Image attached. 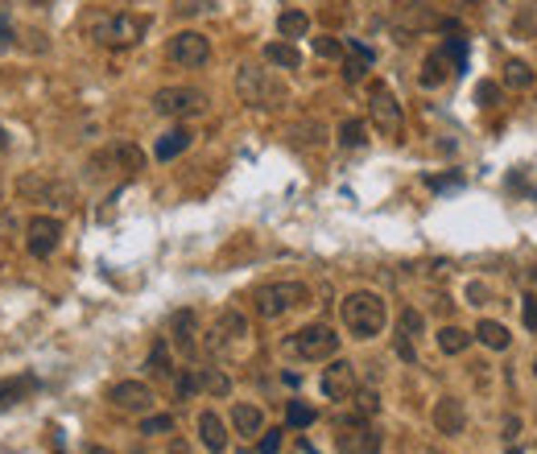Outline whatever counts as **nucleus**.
I'll list each match as a JSON object with an SVG mask.
<instances>
[{
    "label": "nucleus",
    "mask_w": 537,
    "mask_h": 454,
    "mask_svg": "<svg viewBox=\"0 0 537 454\" xmlns=\"http://www.w3.org/2000/svg\"><path fill=\"white\" fill-rule=\"evenodd\" d=\"M475 338H480L483 348H492V351H509L512 348L509 327H501V322H492V318H483L480 327H475Z\"/></svg>",
    "instance_id": "23"
},
{
    "label": "nucleus",
    "mask_w": 537,
    "mask_h": 454,
    "mask_svg": "<svg viewBox=\"0 0 537 454\" xmlns=\"http://www.w3.org/2000/svg\"><path fill=\"white\" fill-rule=\"evenodd\" d=\"M281 450V429H265L260 434V450L257 454H278Z\"/></svg>",
    "instance_id": "38"
},
{
    "label": "nucleus",
    "mask_w": 537,
    "mask_h": 454,
    "mask_svg": "<svg viewBox=\"0 0 537 454\" xmlns=\"http://www.w3.org/2000/svg\"><path fill=\"white\" fill-rule=\"evenodd\" d=\"M248 338V322H244L240 310H224L219 318H215L211 335H207V351L211 356H228V348L232 343H244Z\"/></svg>",
    "instance_id": "11"
},
{
    "label": "nucleus",
    "mask_w": 537,
    "mask_h": 454,
    "mask_svg": "<svg viewBox=\"0 0 537 454\" xmlns=\"http://www.w3.org/2000/svg\"><path fill=\"white\" fill-rule=\"evenodd\" d=\"M335 136H339L343 149H364V145H368V125H364V120H343Z\"/></svg>",
    "instance_id": "27"
},
{
    "label": "nucleus",
    "mask_w": 537,
    "mask_h": 454,
    "mask_svg": "<svg viewBox=\"0 0 537 454\" xmlns=\"http://www.w3.org/2000/svg\"><path fill=\"white\" fill-rule=\"evenodd\" d=\"M145 29H149V21L137 17V13H112V17H99L91 25V37L99 45H112V50H128L145 37Z\"/></svg>",
    "instance_id": "4"
},
{
    "label": "nucleus",
    "mask_w": 537,
    "mask_h": 454,
    "mask_svg": "<svg viewBox=\"0 0 537 454\" xmlns=\"http://www.w3.org/2000/svg\"><path fill=\"white\" fill-rule=\"evenodd\" d=\"M306 298H310V289H306L302 281H268V286H260L257 294H252V310H257L260 318H281V314H289L294 306H302Z\"/></svg>",
    "instance_id": "3"
},
{
    "label": "nucleus",
    "mask_w": 537,
    "mask_h": 454,
    "mask_svg": "<svg viewBox=\"0 0 537 454\" xmlns=\"http://www.w3.org/2000/svg\"><path fill=\"white\" fill-rule=\"evenodd\" d=\"M421 327H426V318H421V314L410 306V310H401V318H397V338H410V343H413V338L421 335Z\"/></svg>",
    "instance_id": "29"
},
{
    "label": "nucleus",
    "mask_w": 537,
    "mask_h": 454,
    "mask_svg": "<svg viewBox=\"0 0 537 454\" xmlns=\"http://www.w3.org/2000/svg\"><path fill=\"white\" fill-rule=\"evenodd\" d=\"M87 454H112V450H107V446H91Z\"/></svg>",
    "instance_id": "45"
},
{
    "label": "nucleus",
    "mask_w": 537,
    "mask_h": 454,
    "mask_svg": "<svg viewBox=\"0 0 537 454\" xmlns=\"http://www.w3.org/2000/svg\"><path fill=\"white\" fill-rule=\"evenodd\" d=\"M153 112L170 120H187V116H203L207 112V96L198 87H161L153 96Z\"/></svg>",
    "instance_id": "7"
},
{
    "label": "nucleus",
    "mask_w": 537,
    "mask_h": 454,
    "mask_svg": "<svg viewBox=\"0 0 537 454\" xmlns=\"http://www.w3.org/2000/svg\"><path fill=\"white\" fill-rule=\"evenodd\" d=\"M174 388H178V401H190V397H195V392L203 388V384H198V376L187 368V372L178 376V384H174Z\"/></svg>",
    "instance_id": "33"
},
{
    "label": "nucleus",
    "mask_w": 537,
    "mask_h": 454,
    "mask_svg": "<svg viewBox=\"0 0 537 454\" xmlns=\"http://www.w3.org/2000/svg\"><path fill=\"white\" fill-rule=\"evenodd\" d=\"M533 83H537V71L525 58H509V63H504V87L509 91H529Z\"/></svg>",
    "instance_id": "22"
},
{
    "label": "nucleus",
    "mask_w": 537,
    "mask_h": 454,
    "mask_svg": "<svg viewBox=\"0 0 537 454\" xmlns=\"http://www.w3.org/2000/svg\"><path fill=\"white\" fill-rule=\"evenodd\" d=\"M198 438H203V446L211 454H224L228 450V429H224V418L211 409L198 413Z\"/></svg>",
    "instance_id": "18"
},
{
    "label": "nucleus",
    "mask_w": 537,
    "mask_h": 454,
    "mask_svg": "<svg viewBox=\"0 0 537 454\" xmlns=\"http://www.w3.org/2000/svg\"><path fill=\"white\" fill-rule=\"evenodd\" d=\"M368 116H372V125H376V133L380 136H401L405 112H401L397 96L385 87V83H372V87H368Z\"/></svg>",
    "instance_id": "6"
},
{
    "label": "nucleus",
    "mask_w": 537,
    "mask_h": 454,
    "mask_svg": "<svg viewBox=\"0 0 537 454\" xmlns=\"http://www.w3.org/2000/svg\"><path fill=\"white\" fill-rule=\"evenodd\" d=\"M467 348H471V335H467L463 327H442L439 330V351L442 356H463Z\"/></svg>",
    "instance_id": "24"
},
{
    "label": "nucleus",
    "mask_w": 537,
    "mask_h": 454,
    "mask_svg": "<svg viewBox=\"0 0 537 454\" xmlns=\"http://www.w3.org/2000/svg\"><path fill=\"white\" fill-rule=\"evenodd\" d=\"M190 141H195V133H190L187 125H178V128H170V133L157 136V145H153V157H157V161H174V157H182V153L190 149Z\"/></svg>",
    "instance_id": "17"
},
{
    "label": "nucleus",
    "mask_w": 537,
    "mask_h": 454,
    "mask_svg": "<svg viewBox=\"0 0 537 454\" xmlns=\"http://www.w3.org/2000/svg\"><path fill=\"white\" fill-rule=\"evenodd\" d=\"M314 54L319 58H343V45L335 37H314Z\"/></svg>",
    "instance_id": "35"
},
{
    "label": "nucleus",
    "mask_w": 537,
    "mask_h": 454,
    "mask_svg": "<svg viewBox=\"0 0 537 454\" xmlns=\"http://www.w3.org/2000/svg\"><path fill=\"white\" fill-rule=\"evenodd\" d=\"M195 330H198L195 310H178V314H174V322H170V338H174V348H178L187 359L195 356Z\"/></svg>",
    "instance_id": "19"
},
{
    "label": "nucleus",
    "mask_w": 537,
    "mask_h": 454,
    "mask_svg": "<svg viewBox=\"0 0 537 454\" xmlns=\"http://www.w3.org/2000/svg\"><path fill=\"white\" fill-rule=\"evenodd\" d=\"M174 429V418L170 413H153V418L141 421V434H170Z\"/></svg>",
    "instance_id": "32"
},
{
    "label": "nucleus",
    "mask_w": 537,
    "mask_h": 454,
    "mask_svg": "<svg viewBox=\"0 0 537 454\" xmlns=\"http://www.w3.org/2000/svg\"><path fill=\"white\" fill-rule=\"evenodd\" d=\"M174 9H178L182 17H195V13H207V9H211V0H178Z\"/></svg>",
    "instance_id": "40"
},
{
    "label": "nucleus",
    "mask_w": 537,
    "mask_h": 454,
    "mask_svg": "<svg viewBox=\"0 0 537 454\" xmlns=\"http://www.w3.org/2000/svg\"><path fill=\"white\" fill-rule=\"evenodd\" d=\"M170 454H190V446L182 442V438H174V442H170Z\"/></svg>",
    "instance_id": "44"
},
{
    "label": "nucleus",
    "mask_w": 537,
    "mask_h": 454,
    "mask_svg": "<svg viewBox=\"0 0 537 454\" xmlns=\"http://www.w3.org/2000/svg\"><path fill=\"white\" fill-rule=\"evenodd\" d=\"M314 418H319V413L310 409V405H302V401H289V409H286V421L294 429H306V426H314Z\"/></svg>",
    "instance_id": "30"
},
{
    "label": "nucleus",
    "mask_w": 537,
    "mask_h": 454,
    "mask_svg": "<svg viewBox=\"0 0 537 454\" xmlns=\"http://www.w3.org/2000/svg\"><path fill=\"white\" fill-rule=\"evenodd\" d=\"M166 54H170V63L195 71V66L211 63V37L198 34V29H178V34L170 37V45H166Z\"/></svg>",
    "instance_id": "8"
},
{
    "label": "nucleus",
    "mask_w": 537,
    "mask_h": 454,
    "mask_svg": "<svg viewBox=\"0 0 537 454\" xmlns=\"http://www.w3.org/2000/svg\"><path fill=\"white\" fill-rule=\"evenodd\" d=\"M319 388L327 401H348L351 392H356V368H351L348 359H335L331 368H322Z\"/></svg>",
    "instance_id": "14"
},
{
    "label": "nucleus",
    "mask_w": 537,
    "mask_h": 454,
    "mask_svg": "<svg viewBox=\"0 0 537 454\" xmlns=\"http://www.w3.org/2000/svg\"><path fill=\"white\" fill-rule=\"evenodd\" d=\"M198 384H203V388L211 392V397H228V392H232V380H228V376L219 372V368H203Z\"/></svg>",
    "instance_id": "28"
},
{
    "label": "nucleus",
    "mask_w": 537,
    "mask_h": 454,
    "mask_svg": "<svg viewBox=\"0 0 537 454\" xmlns=\"http://www.w3.org/2000/svg\"><path fill=\"white\" fill-rule=\"evenodd\" d=\"M107 401L117 405L120 413H149L153 409V388L141 380H120L107 388Z\"/></svg>",
    "instance_id": "13"
},
{
    "label": "nucleus",
    "mask_w": 537,
    "mask_h": 454,
    "mask_svg": "<svg viewBox=\"0 0 537 454\" xmlns=\"http://www.w3.org/2000/svg\"><path fill=\"white\" fill-rule=\"evenodd\" d=\"M21 195L25 198H37V203H46V207H54V211H66V207L75 203V190L66 187V182H58V178H21Z\"/></svg>",
    "instance_id": "12"
},
{
    "label": "nucleus",
    "mask_w": 537,
    "mask_h": 454,
    "mask_svg": "<svg viewBox=\"0 0 537 454\" xmlns=\"http://www.w3.org/2000/svg\"><path fill=\"white\" fill-rule=\"evenodd\" d=\"M286 351H294L298 359H310V364H319V359H335V351H339V335H335L331 327H322V322H310V327L294 330V335L286 338Z\"/></svg>",
    "instance_id": "5"
},
{
    "label": "nucleus",
    "mask_w": 537,
    "mask_h": 454,
    "mask_svg": "<svg viewBox=\"0 0 537 454\" xmlns=\"http://www.w3.org/2000/svg\"><path fill=\"white\" fill-rule=\"evenodd\" d=\"M9 45H13V21L0 13V50H9Z\"/></svg>",
    "instance_id": "42"
},
{
    "label": "nucleus",
    "mask_w": 537,
    "mask_h": 454,
    "mask_svg": "<svg viewBox=\"0 0 537 454\" xmlns=\"http://www.w3.org/2000/svg\"><path fill=\"white\" fill-rule=\"evenodd\" d=\"M335 446H339V454H376L380 438L372 434L364 413H351V418H339V426H335Z\"/></svg>",
    "instance_id": "9"
},
{
    "label": "nucleus",
    "mask_w": 537,
    "mask_h": 454,
    "mask_svg": "<svg viewBox=\"0 0 537 454\" xmlns=\"http://www.w3.org/2000/svg\"><path fill=\"white\" fill-rule=\"evenodd\" d=\"M58 244H63V223H58V215H34L25 227V248L34 260H46L58 252Z\"/></svg>",
    "instance_id": "10"
},
{
    "label": "nucleus",
    "mask_w": 537,
    "mask_h": 454,
    "mask_svg": "<svg viewBox=\"0 0 537 454\" xmlns=\"http://www.w3.org/2000/svg\"><path fill=\"white\" fill-rule=\"evenodd\" d=\"M34 388V376H17V380H0V409L25 401V392Z\"/></svg>",
    "instance_id": "26"
},
{
    "label": "nucleus",
    "mask_w": 537,
    "mask_h": 454,
    "mask_svg": "<svg viewBox=\"0 0 537 454\" xmlns=\"http://www.w3.org/2000/svg\"><path fill=\"white\" fill-rule=\"evenodd\" d=\"M17 227H21L17 215H13V211H0V240H13V236H17Z\"/></svg>",
    "instance_id": "39"
},
{
    "label": "nucleus",
    "mask_w": 537,
    "mask_h": 454,
    "mask_svg": "<svg viewBox=\"0 0 537 454\" xmlns=\"http://www.w3.org/2000/svg\"><path fill=\"white\" fill-rule=\"evenodd\" d=\"M533 376H537V359H533Z\"/></svg>",
    "instance_id": "47"
},
{
    "label": "nucleus",
    "mask_w": 537,
    "mask_h": 454,
    "mask_svg": "<svg viewBox=\"0 0 537 454\" xmlns=\"http://www.w3.org/2000/svg\"><path fill=\"white\" fill-rule=\"evenodd\" d=\"M475 99H480V107H496L501 87H496V83H480V87H475Z\"/></svg>",
    "instance_id": "36"
},
{
    "label": "nucleus",
    "mask_w": 537,
    "mask_h": 454,
    "mask_svg": "<svg viewBox=\"0 0 537 454\" xmlns=\"http://www.w3.org/2000/svg\"><path fill=\"white\" fill-rule=\"evenodd\" d=\"M236 96H240L248 107L286 104V87L278 83V75L265 71V66H252V63H244L240 71H236Z\"/></svg>",
    "instance_id": "2"
},
{
    "label": "nucleus",
    "mask_w": 537,
    "mask_h": 454,
    "mask_svg": "<svg viewBox=\"0 0 537 454\" xmlns=\"http://www.w3.org/2000/svg\"><path fill=\"white\" fill-rule=\"evenodd\" d=\"M339 314H343V327L351 330L356 338H376L380 330H385V298L372 294V289H356V294H348L339 302Z\"/></svg>",
    "instance_id": "1"
},
{
    "label": "nucleus",
    "mask_w": 537,
    "mask_h": 454,
    "mask_svg": "<svg viewBox=\"0 0 537 454\" xmlns=\"http://www.w3.org/2000/svg\"><path fill=\"white\" fill-rule=\"evenodd\" d=\"M5 145H9V136H5V128H0V153H5Z\"/></svg>",
    "instance_id": "46"
},
{
    "label": "nucleus",
    "mask_w": 537,
    "mask_h": 454,
    "mask_svg": "<svg viewBox=\"0 0 537 454\" xmlns=\"http://www.w3.org/2000/svg\"><path fill=\"white\" fill-rule=\"evenodd\" d=\"M232 429L240 438H257L265 434V413L257 405H232Z\"/></svg>",
    "instance_id": "20"
},
{
    "label": "nucleus",
    "mask_w": 537,
    "mask_h": 454,
    "mask_svg": "<svg viewBox=\"0 0 537 454\" xmlns=\"http://www.w3.org/2000/svg\"><path fill=\"white\" fill-rule=\"evenodd\" d=\"M434 426H439V434H447V438L463 434V426H467L463 401H455V397H442V401L434 405Z\"/></svg>",
    "instance_id": "16"
},
{
    "label": "nucleus",
    "mask_w": 537,
    "mask_h": 454,
    "mask_svg": "<svg viewBox=\"0 0 537 454\" xmlns=\"http://www.w3.org/2000/svg\"><path fill=\"white\" fill-rule=\"evenodd\" d=\"M525 327L537 330V298H525Z\"/></svg>",
    "instance_id": "43"
},
{
    "label": "nucleus",
    "mask_w": 537,
    "mask_h": 454,
    "mask_svg": "<svg viewBox=\"0 0 537 454\" xmlns=\"http://www.w3.org/2000/svg\"><path fill=\"white\" fill-rule=\"evenodd\" d=\"M294 133H298V145H319L322 141V128L314 125V120H310V125H298Z\"/></svg>",
    "instance_id": "37"
},
{
    "label": "nucleus",
    "mask_w": 537,
    "mask_h": 454,
    "mask_svg": "<svg viewBox=\"0 0 537 454\" xmlns=\"http://www.w3.org/2000/svg\"><path fill=\"white\" fill-rule=\"evenodd\" d=\"M459 187H463L459 174H451V178H430V190H459Z\"/></svg>",
    "instance_id": "41"
},
{
    "label": "nucleus",
    "mask_w": 537,
    "mask_h": 454,
    "mask_svg": "<svg viewBox=\"0 0 537 454\" xmlns=\"http://www.w3.org/2000/svg\"><path fill=\"white\" fill-rule=\"evenodd\" d=\"M265 63L281 66V71H298V66H302V54H298L294 42H268L265 45Z\"/></svg>",
    "instance_id": "21"
},
{
    "label": "nucleus",
    "mask_w": 537,
    "mask_h": 454,
    "mask_svg": "<svg viewBox=\"0 0 537 454\" xmlns=\"http://www.w3.org/2000/svg\"><path fill=\"white\" fill-rule=\"evenodd\" d=\"M455 58H451V50L447 45H442V50H430L426 54V63H421V75H418V83L426 91H434V87H442V83L451 79V75H455Z\"/></svg>",
    "instance_id": "15"
},
{
    "label": "nucleus",
    "mask_w": 537,
    "mask_h": 454,
    "mask_svg": "<svg viewBox=\"0 0 537 454\" xmlns=\"http://www.w3.org/2000/svg\"><path fill=\"white\" fill-rule=\"evenodd\" d=\"M278 34L289 37V42H294V37H306V34H310V17H306V13H298V9H286L278 17Z\"/></svg>",
    "instance_id": "25"
},
{
    "label": "nucleus",
    "mask_w": 537,
    "mask_h": 454,
    "mask_svg": "<svg viewBox=\"0 0 537 454\" xmlns=\"http://www.w3.org/2000/svg\"><path fill=\"white\" fill-rule=\"evenodd\" d=\"M368 66H372V63H364V58H356V54H351L348 63H343V79H348V83H360V79L368 75Z\"/></svg>",
    "instance_id": "34"
},
{
    "label": "nucleus",
    "mask_w": 537,
    "mask_h": 454,
    "mask_svg": "<svg viewBox=\"0 0 537 454\" xmlns=\"http://www.w3.org/2000/svg\"><path fill=\"white\" fill-rule=\"evenodd\" d=\"M149 372L153 376H170V348H166V343H157V348L149 351Z\"/></svg>",
    "instance_id": "31"
}]
</instances>
